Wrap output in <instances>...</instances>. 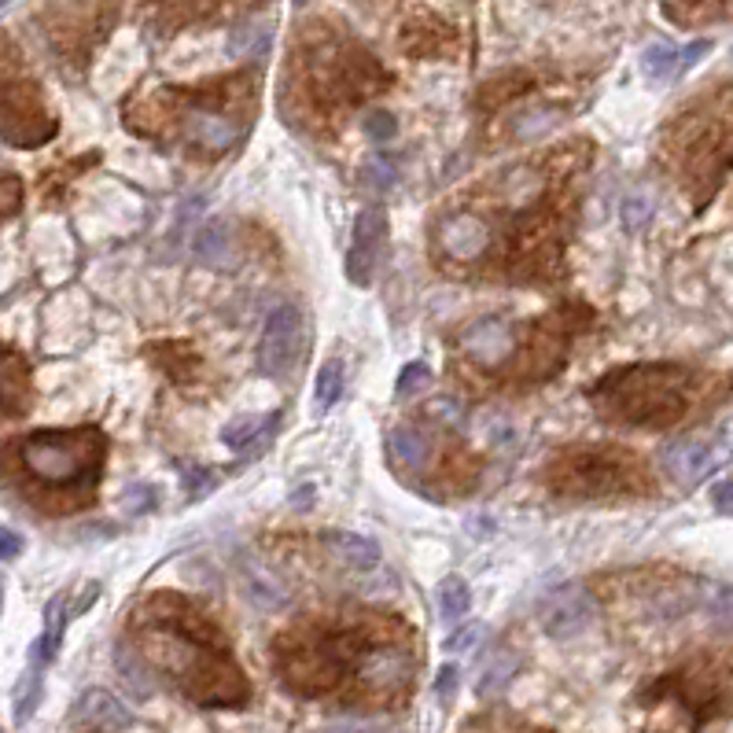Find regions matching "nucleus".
Returning <instances> with one entry per match:
<instances>
[{
  "instance_id": "nucleus-1",
  "label": "nucleus",
  "mask_w": 733,
  "mask_h": 733,
  "mask_svg": "<svg viewBox=\"0 0 733 733\" xmlns=\"http://www.w3.org/2000/svg\"><path fill=\"white\" fill-rule=\"evenodd\" d=\"M277 671L303 696L339 693L354 682L362 701H403L414 682V652L384 630H288L277 641Z\"/></svg>"
},
{
  "instance_id": "nucleus-2",
  "label": "nucleus",
  "mask_w": 733,
  "mask_h": 733,
  "mask_svg": "<svg viewBox=\"0 0 733 733\" xmlns=\"http://www.w3.org/2000/svg\"><path fill=\"white\" fill-rule=\"evenodd\" d=\"M166 604L170 609H163V598H155L136 615L141 656L155 671H163L196 704H211V707L247 704L251 685L244 679V671L236 668V660L228 656L222 634L192 604L177 598H166Z\"/></svg>"
},
{
  "instance_id": "nucleus-3",
  "label": "nucleus",
  "mask_w": 733,
  "mask_h": 733,
  "mask_svg": "<svg viewBox=\"0 0 733 733\" xmlns=\"http://www.w3.org/2000/svg\"><path fill=\"white\" fill-rule=\"evenodd\" d=\"M108 442L96 428L33 431L4 450L8 472L19 479L22 495L38 498L44 509L71 512L93 501Z\"/></svg>"
},
{
  "instance_id": "nucleus-4",
  "label": "nucleus",
  "mask_w": 733,
  "mask_h": 733,
  "mask_svg": "<svg viewBox=\"0 0 733 733\" xmlns=\"http://www.w3.org/2000/svg\"><path fill=\"white\" fill-rule=\"evenodd\" d=\"M590 395L615 420L641 424V428H668L690 409V369H679V365L615 369Z\"/></svg>"
},
{
  "instance_id": "nucleus-5",
  "label": "nucleus",
  "mask_w": 733,
  "mask_h": 733,
  "mask_svg": "<svg viewBox=\"0 0 733 733\" xmlns=\"http://www.w3.org/2000/svg\"><path fill=\"white\" fill-rule=\"evenodd\" d=\"M55 136V119L38 93L19 82H4L0 78V141L11 147H38Z\"/></svg>"
},
{
  "instance_id": "nucleus-6",
  "label": "nucleus",
  "mask_w": 733,
  "mask_h": 733,
  "mask_svg": "<svg viewBox=\"0 0 733 733\" xmlns=\"http://www.w3.org/2000/svg\"><path fill=\"white\" fill-rule=\"evenodd\" d=\"M560 468H564V479L560 487H571L568 495H620L627 487V472H634V457L627 454H582V457H560Z\"/></svg>"
},
{
  "instance_id": "nucleus-7",
  "label": "nucleus",
  "mask_w": 733,
  "mask_h": 733,
  "mask_svg": "<svg viewBox=\"0 0 733 733\" xmlns=\"http://www.w3.org/2000/svg\"><path fill=\"white\" fill-rule=\"evenodd\" d=\"M299 343H303V314L299 306L284 303L269 314L266 328H262V343H258L262 373L273 376V380H284L295 369V362H299Z\"/></svg>"
},
{
  "instance_id": "nucleus-8",
  "label": "nucleus",
  "mask_w": 733,
  "mask_h": 733,
  "mask_svg": "<svg viewBox=\"0 0 733 733\" xmlns=\"http://www.w3.org/2000/svg\"><path fill=\"white\" fill-rule=\"evenodd\" d=\"M461 347L479 369H501L517 350V325L506 317H483L461 336Z\"/></svg>"
},
{
  "instance_id": "nucleus-9",
  "label": "nucleus",
  "mask_w": 733,
  "mask_h": 733,
  "mask_svg": "<svg viewBox=\"0 0 733 733\" xmlns=\"http://www.w3.org/2000/svg\"><path fill=\"white\" fill-rule=\"evenodd\" d=\"M387 240V214L380 207H365L354 222V236H350V258H347V273L354 284H369L376 273V258L384 251Z\"/></svg>"
},
{
  "instance_id": "nucleus-10",
  "label": "nucleus",
  "mask_w": 733,
  "mask_h": 733,
  "mask_svg": "<svg viewBox=\"0 0 733 733\" xmlns=\"http://www.w3.org/2000/svg\"><path fill=\"white\" fill-rule=\"evenodd\" d=\"M490 240H495L490 225L483 217H476L472 211H457L450 217H442V225H439V247L457 262H472L479 255H487Z\"/></svg>"
},
{
  "instance_id": "nucleus-11",
  "label": "nucleus",
  "mask_w": 733,
  "mask_h": 733,
  "mask_svg": "<svg viewBox=\"0 0 733 733\" xmlns=\"http://www.w3.org/2000/svg\"><path fill=\"white\" fill-rule=\"evenodd\" d=\"M660 461H663V468H668V476L674 479V483L693 487L719 465V450L712 442H701V439H674L663 446Z\"/></svg>"
},
{
  "instance_id": "nucleus-12",
  "label": "nucleus",
  "mask_w": 733,
  "mask_h": 733,
  "mask_svg": "<svg viewBox=\"0 0 733 733\" xmlns=\"http://www.w3.org/2000/svg\"><path fill=\"white\" fill-rule=\"evenodd\" d=\"M181 133H185L189 144L203 147L207 155H222L236 144V125L225 119V114L207 111V108H189L181 114Z\"/></svg>"
},
{
  "instance_id": "nucleus-13",
  "label": "nucleus",
  "mask_w": 733,
  "mask_h": 733,
  "mask_svg": "<svg viewBox=\"0 0 733 733\" xmlns=\"http://www.w3.org/2000/svg\"><path fill=\"white\" fill-rule=\"evenodd\" d=\"M593 620V598L582 587L560 590L546 609V630L553 638H576Z\"/></svg>"
},
{
  "instance_id": "nucleus-14",
  "label": "nucleus",
  "mask_w": 733,
  "mask_h": 733,
  "mask_svg": "<svg viewBox=\"0 0 733 733\" xmlns=\"http://www.w3.org/2000/svg\"><path fill=\"white\" fill-rule=\"evenodd\" d=\"M30 369L16 350L0 347V420L19 417L30 403Z\"/></svg>"
},
{
  "instance_id": "nucleus-15",
  "label": "nucleus",
  "mask_w": 733,
  "mask_h": 733,
  "mask_svg": "<svg viewBox=\"0 0 733 733\" xmlns=\"http://www.w3.org/2000/svg\"><path fill=\"white\" fill-rule=\"evenodd\" d=\"M192 251H196L200 266H211V269H233L236 266L233 228H228V222H222V217H214V222H207L200 228Z\"/></svg>"
},
{
  "instance_id": "nucleus-16",
  "label": "nucleus",
  "mask_w": 733,
  "mask_h": 733,
  "mask_svg": "<svg viewBox=\"0 0 733 733\" xmlns=\"http://www.w3.org/2000/svg\"><path fill=\"white\" fill-rule=\"evenodd\" d=\"M325 546L336 553L339 560H347L350 568H376L380 564V546L365 535L354 531H325Z\"/></svg>"
},
{
  "instance_id": "nucleus-17",
  "label": "nucleus",
  "mask_w": 733,
  "mask_h": 733,
  "mask_svg": "<svg viewBox=\"0 0 733 733\" xmlns=\"http://www.w3.org/2000/svg\"><path fill=\"white\" fill-rule=\"evenodd\" d=\"M82 715H85V723L89 726H96V730H125L133 723V715L125 712V707L114 701L111 693H104V690H89L85 696H82Z\"/></svg>"
},
{
  "instance_id": "nucleus-18",
  "label": "nucleus",
  "mask_w": 733,
  "mask_h": 733,
  "mask_svg": "<svg viewBox=\"0 0 733 733\" xmlns=\"http://www.w3.org/2000/svg\"><path fill=\"white\" fill-rule=\"evenodd\" d=\"M387 450H391V457H395L398 465L420 468L424 461H428L431 442H428V435L417 431V428H395L391 439H387Z\"/></svg>"
},
{
  "instance_id": "nucleus-19",
  "label": "nucleus",
  "mask_w": 733,
  "mask_h": 733,
  "mask_svg": "<svg viewBox=\"0 0 733 733\" xmlns=\"http://www.w3.org/2000/svg\"><path fill=\"white\" fill-rule=\"evenodd\" d=\"M273 41V30L266 22H244L240 30H233V41H228V52L244 55V60H262Z\"/></svg>"
},
{
  "instance_id": "nucleus-20",
  "label": "nucleus",
  "mask_w": 733,
  "mask_h": 733,
  "mask_svg": "<svg viewBox=\"0 0 733 733\" xmlns=\"http://www.w3.org/2000/svg\"><path fill=\"white\" fill-rule=\"evenodd\" d=\"M468 604H472V590H468V582L461 576H450L439 587V615L446 623H457L468 612Z\"/></svg>"
},
{
  "instance_id": "nucleus-21",
  "label": "nucleus",
  "mask_w": 733,
  "mask_h": 733,
  "mask_svg": "<svg viewBox=\"0 0 733 733\" xmlns=\"http://www.w3.org/2000/svg\"><path fill=\"white\" fill-rule=\"evenodd\" d=\"M557 125H560V111H553V108H527L523 114L512 119V133H517L520 141H535V136L557 130Z\"/></svg>"
},
{
  "instance_id": "nucleus-22",
  "label": "nucleus",
  "mask_w": 733,
  "mask_h": 733,
  "mask_svg": "<svg viewBox=\"0 0 733 733\" xmlns=\"http://www.w3.org/2000/svg\"><path fill=\"white\" fill-rule=\"evenodd\" d=\"M679 60H682V52L674 49L671 41H652L645 55H641V67H645V74L652 78H671V74H679Z\"/></svg>"
},
{
  "instance_id": "nucleus-23",
  "label": "nucleus",
  "mask_w": 733,
  "mask_h": 733,
  "mask_svg": "<svg viewBox=\"0 0 733 733\" xmlns=\"http://www.w3.org/2000/svg\"><path fill=\"white\" fill-rule=\"evenodd\" d=\"M314 395H317V406L320 409H332L339 403V395H343V362H325L320 365V373H317V384H314Z\"/></svg>"
},
{
  "instance_id": "nucleus-24",
  "label": "nucleus",
  "mask_w": 733,
  "mask_h": 733,
  "mask_svg": "<svg viewBox=\"0 0 733 733\" xmlns=\"http://www.w3.org/2000/svg\"><path fill=\"white\" fill-rule=\"evenodd\" d=\"M362 130H365V136L369 141H376V144H384V141H395L398 136V119L387 108H369L362 114Z\"/></svg>"
},
{
  "instance_id": "nucleus-25",
  "label": "nucleus",
  "mask_w": 733,
  "mask_h": 733,
  "mask_svg": "<svg viewBox=\"0 0 733 733\" xmlns=\"http://www.w3.org/2000/svg\"><path fill=\"white\" fill-rule=\"evenodd\" d=\"M512 671H517V660L512 656H498V660H490L487 663V671H483V679H479V696H495V693H501L509 685V679H512Z\"/></svg>"
},
{
  "instance_id": "nucleus-26",
  "label": "nucleus",
  "mask_w": 733,
  "mask_h": 733,
  "mask_svg": "<svg viewBox=\"0 0 733 733\" xmlns=\"http://www.w3.org/2000/svg\"><path fill=\"white\" fill-rule=\"evenodd\" d=\"M262 417H236V420H228L225 424V431H222V439H225V446H233V450H244V446H251V439L258 435V428H262Z\"/></svg>"
},
{
  "instance_id": "nucleus-27",
  "label": "nucleus",
  "mask_w": 733,
  "mask_h": 733,
  "mask_svg": "<svg viewBox=\"0 0 733 733\" xmlns=\"http://www.w3.org/2000/svg\"><path fill=\"white\" fill-rule=\"evenodd\" d=\"M431 384V369L424 362H409L403 376H398V398H414L420 391H428Z\"/></svg>"
},
{
  "instance_id": "nucleus-28",
  "label": "nucleus",
  "mask_w": 733,
  "mask_h": 733,
  "mask_svg": "<svg viewBox=\"0 0 733 733\" xmlns=\"http://www.w3.org/2000/svg\"><path fill=\"white\" fill-rule=\"evenodd\" d=\"M19 203H22V181L0 170V222H4L8 214H16Z\"/></svg>"
},
{
  "instance_id": "nucleus-29",
  "label": "nucleus",
  "mask_w": 733,
  "mask_h": 733,
  "mask_svg": "<svg viewBox=\"0 0 733 733\" xmlns=\"http://www.w3.org/2000/svg\"><path fill=\"white\" fill-rule=\"evenodd\" d=\"M362 185L365 189H373V192H387L395 185V170L387 166V163H369L362 170Z\"/></svg>"
},
{
  "instance_id": "nucleus-30",
  "label": "nucleus",
  "mask_w": 733,
  "mask_h": 733,
  "mask_svg": "<svg viewBox=\"0 0 733 733\" xmlns=\"http://www.w3.org/2000/svg\"><path fill=\"white\" fill-rule=\"evenodd\" d=\"M457 682H461V671H457L454 663H446L439 671V682H435V696H439L442 704H450L457 696Z\"/></svg>"
},
{
  "instance_id": "nucleus-31",
  "label": "nucleus",
  "mask_w": 733,
  "mask_h": 733,
  "mask_svg": "<svg viewBox=\"0 0 733 733\" xmlns=\"http://www.w3.org/2000/svg\"><path fill=\"white\" fill-rule=\"evenodd\" d=\"M712 506L723 512V517H733V479H723V483L712 487Z\"/></svg>"
},
{
  "instance_id": "nucleus-32",
  "label": "nucleus",
  "mask_w": 733,
  "mask_h": 733,
  "mask_svg": "<svg viewBox=\"0 0 733 733\" xmlns=\"http://www.w3.org/2000/svg\"><path fill=\"white\" fill-rule=\"evenodd\" d=\"M155 506V495L152 487H130V495H125V509L130 512H144Z\"/></svg>"
},
{
  "instance_id": "nucleus-33",
  "label": "nucleus",
  "mask_w": 733,
  "mask_h": 733,
  "mask_svg": "<svg viewBox=\"0 0 733 733\" xmlns=\"http://www.w3.org/2000/svg\"><path fill=\"white\" fill-rule=\"evenodd\" d=\"M22 549V538L16 531H8V527H0V560H16Z\"/></svg>"
},
{
  "instance_id": "nucleus-34",
  "label": "nucleus",
  "mask_w": 733,
  "mask_h": 733,
  "mask_svg": "<svg viewBox=\"0 0 733 733\" xmlns=\"http://www.w3.org/2000/svg\"><path fill=\"white\" fill-rule=\"evenodd\" d=\"M649 214H652V203H641V207H638V196L627 200V225H630V228H638Z\"/></svg>"
},
{
  "instance_id": "nucleus-35",
  "label": "nucleus",
  "mask_w": 733,
  "mask_h": 733,
  "mask_svg": "<svg viewBox=\"0 0 733 733\" xmlns=\"http://www.w3.org/2000/svg\"><path fill=\"white\" fill-rule=\"evenodd\" d=\"M435 414L446 420H461V406H457V398H439V403H435Z\"/></svg>"
},
{
  "instance_id": "nucleus-36",
  "label": "nucleus",
  "mask_w": 733,
  "mask_h": 733,
  "mask_svg": "<svg viewBox=\"0 0 733 733\" xmlns=\"http://www.w3.org/2000/svg\"><path fill=\"white\" fill-rule=\"evenodd\" d=\"M476 634H479V627H465V630H457V634H454L450 641H446V645H450V649L457 652V649L472 645V638H476Z\"/></svg>"
},
{
  "instance_id": "nucleus-37",
  "label": "nucleus",
  "mask_w": 733,
  "mask_h": 733,
  "mask_svg": "<svg viewBox=\"0 0 733 733\" xmlns=\"http://www.w3.org/2000/svg\"><path fill=\"white\" fill-rule=\"evenodd\" d=\"M663 4H668V8H690L693 0H663Z\"/></svg>"
},
{
  "instance_id": "nucleus-38",
  "label": "nucleus",
  "mask_w": 733,
  "mask_h": 733,
  "mask_svg": "<svg viewBox=\"0 0 733 733\" xmlns=\"http://www.w3.org/2000/svg\"><path fill=\"white\" fill-rule=\"evenodd\" d=\"M512 733H538V730H527V726H523V730H512Z\"/></svg>"
}]
</instances>
